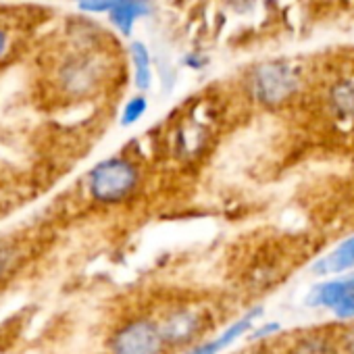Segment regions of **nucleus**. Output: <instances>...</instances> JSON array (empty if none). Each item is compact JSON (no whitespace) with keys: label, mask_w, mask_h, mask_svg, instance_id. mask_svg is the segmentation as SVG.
<instances>
[{"label":"nucleus","mask_w":354,"mask_h":354,"mask_svg":"<svg viewBox=\"0 0 354 354\" xmlns=\"http://www.w3.org/2000/svg\"><path fill=\"white\" fill-rule=\"evenodd\" d=\"M86 186L96 205L117 207L131 201L142 188V169L129 156H109L88 173Z\"/></svg>","instance_id":"nucleus-1"},{"label":"nucleus","mask_w":354,"mask_h":354,"mask_svg":"<svg viewBox=\"0 0 354 354\" xmlns=\"http://www.w3.org/2000/svg\"><path fill=\"white\" fill-rule=\"evenodd\" d=\"M156 321L171 352L192 350L207 339L211 327V315L198 302H171L156 315Z\"/></svg>","instance_id":"nucleus-2"},{"label":"nucleus","mask_w":354,"mask_h":354,"mask_svg":"<svg viewBox=\"0 0 354 354\" xmlns=\"http://www.w3.org/2000/svg\"><path fill=\"white\" fill-rule=\"evenodd\" d=\"M109 354H169L156 317L133 315L123 319L109 335Z\"/></svg>","instance_id":"nucleus-3"},{"label":"nucleus","mask_w":354,"mask_h":354,"mask_svg":"<svg viewBox=\"0 0 354 354\" xmlns=\"http://www.w3.org/2000/svg\"><path fill=\"white\" fill-rule=\"evenodd\" d=\"M102 82V67L90 55H71L57 69V86L69 98L90 96Z\"/></svg>","instance_id":"nucleus-4"},{"label":"nucleus","mask_w":354,"mask_h":354,"mask_svg":"<svg viewBox=\"0 0 354 354\" xmlns=\"http://www.w3.org/2000/svg\"><path fill=\"white\" fill-rule=\"evenodd\" d=\"M252 94L263 104H279L296 90V75L288 65L271 63L254 71L250 82Z\"/></svg>","instance_id":"nucleus-5"},{"label":"nucleus","mask_w":354,"mask_h":354,"mask_svg":"<svg viewBox=\"0 0 354 354\" xmlns=\"http://www.w3.org/2000/svg\"><path fill=\"white\" fill-rule=\"evenodd\" d=\"M352 300H354V271L337 275V277H329V279L317 283L310 290L306 304L335 313L337 308H342L344 304H348Z\"/></svg>","instance_id":"nucleus-6"},{"label":"nucleus","mask_w":354,"mask_h":354,"mask_svg":"<svg viewBox=\"0 0 354 354\" xmlns=\"http://www.w3.org/2000/svg\"><path fill=\"white\" fill-rule=\"evenodd\" d=\"M263 313V308H252L246 315H242L240 319H236L234 323H230L225 329H221L215 337H207L205 342H201L198 346H194L192 350H188L186 354H221L223 350H227L232 344H236L242 335H246L248 331H252L254 327V319Z\"/></svg>","instance_id":"nucleus-7"},{"label":"nucleus","mask_w":354,"mask_h":354,"mask_svg":"<svg viewBox=\"0 0 354 354\" xmlns=\"http://www.w3.org/2000/svg\"><path fill=\"white\" fill-rule=\"evenodd\" d=\"M350 271H354V236L342 240L331 252H327L315 265L317 275L337 277V275H344V273H350Z\"/></svg>","instance_id":"nucleus-8"},{"label":"nucleus","mask_w":354,"mask_h":354,"mask_svg":"<svg viewBox=\"0 0 354 354\" xmlns=\"http://www.w3.org/2000/svg\"><path fill=\"white\" fill-rule=\"evenodd\" d=\"M288 354H339V348L335 342V333L315 331L296 337L288 348Z\"/></svg>","instance_id":"nucleus-9"},{"label":"nucleus","mask_w":354,"mask_h":354,"mask_svg":"<svg viewBox=\"0 0 354 354\" xmlns=\"http://www.w3.org/2000/svg\"><path fill=\"white\" fill-rule=\"evenodd\" d=\"M111 21L113 26L123 32V34H129L131 32V26L148 15V0H123V3H119L111 13Z\"/></svg>","instance_id":"nucleus-10"},{"label":"nucleus","mask_w":354,"mask_h":354,"mask_svg":"<svg viewBox=\"0 0 354 354\" xmlns=\"http://www.w3.org/2000/svg\"><path fill=\"white\" fill-rule=\"evenodd\" d=\"M329 102H331V109L339 117L354 119V82L352 80H346V82L335 84L331 88Z\"/></svg>","instance_id":"nucleus-11"},{"label":"nucleus","mask_w":354,"mask_h":354,"mask_svg":"<svg viewBox=\"0 0 354 354\" xmlns=\"http://www.w3.org/2000/svg\"><path fill=\"white\" fill-rule=\"evenodd\" d=\"M131 61H133V82L138 90H148L152 82V71H150V55L142 42L131 44Z\"/></svg>","instance_id":"nucleus-12"},{"label":"nucleus","mask_w":354,"mask_h":354,"mask_svg":"<svg viewBox=\"0 0 354 354\" xmlns=\"http://www.w3.org/2000/svg\"><path fill=\"white\" fill-rule=\"evenodd\" d=\"M146 109H148L146 98H144V96H133V98L123 106V113H121V125H125V127H127V125L138 123V121L144 117Z\"/></svg>","instance_id":"nucleus-13"},{"label":"nucleus","mask_w":354,"mask_h":354,"mask_svg":"<svg viewBox=\"0 0 354 354\" xmlns=\"http://www.w3.org/2000/svg\"><path fill=\"white\" fill-rule=\"evenodd\" d=\"M333 333H335L339 354H354V319L344 321V325Z\"/></svg>","instance_id":"nucleus-14"},{"label":"nucleus","mask_w":354,"mask_h":354,"mask_svg":"<svg viewBox=\"0 0 354 354\" xmlns=\"http://www.w3.org/2000/svg\"><path fill=\"white\" fill-rule=\"evenodd\" d=\"M11 36H13V28L9 26L7 17L0 15V63L11 53Z\"/></svg>","instance_id":"nucleus-15"},{"label":"nucleus","mask_w":354,"mask_h":354,"mask_svg":"<svg viewBox=\"0 0 354 354\" xmlns=\"http://www.w3.org/2000/svg\"><path fill=\"white\" fill-rule=\"evenodd\" d=\"M123 0H77L82 11H92V13H102V11H113Z\"/></svg>","instance_id":"nucleus-16"},{"label":"nucleus","mask_w":354,"mask_h":354,"mask_svg":"<svg viewBox=\"0 0 354 354\" xmlns=\"http://www.w3.org/2000/svg\"><path fill=\"white\" fill-rule=\"evenodd\" d=\"M333 315H335L337 319H342V321H352V319H354V300L348 302V304H344L342 308H337Z\"/></svg>","instance_id":"nucleus-17"},{"label":"nucleus","mask_w":354,"mask_h":354,"mask_svg":"<svg viewBox=\"0 0 354 354\" xmlns=\"http://www.w3.org/2000/svg\"><path fill=\"white\" fill-rule=\"evenodd\" d=\"M5 273H7V263H5V259H3V257H0V281H3Z\"/></svg>","instance_id":"nucleus-18"}]
</instances>
